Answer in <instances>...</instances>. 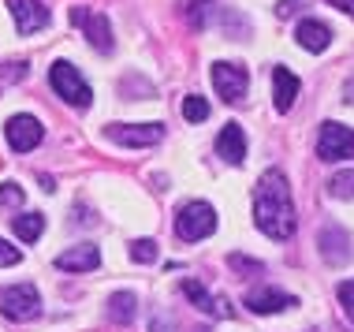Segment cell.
<instances>
[{
    "mask_svg": "<svg viewBox=\"0 0 354 332\" xmlns=\"http://www.w3.org/2000/svg\"><path fill=\"white\" fill-rule=\"evenodd\" d=\"M254 221L269 239H291L295 235V202H291V187L280 168H269L257 179L254 191Z\"/></svg>",
    "mask_w": 354,
    "mask_h": 332,
    "instance_id": "1",
    "label": "cell"
},
{
    "mask_svg": "<svg viewBox=\"0 0 354 332\" xmlns=\"http://www.w3.org/2000/svg\"><path fill=\"white\" fill-rule=\"evenodd\" d=\"M216 232V210L209 202H187L176 216V235L183 243H198Z\"/></svg>",
    "mask_w": 354,
    "mask_h": 332,
    "instance_id": "2",
    "label": "cell"
},
{
    "mask_svg": "<svg viewBox=\"0 0 354 332\" xmlns=\"http://www.w3.org/2000/svg\"><path fill=\"white\" fill-rule=\"evenodd\" d=\"M0 314L8 321H34L41 314V295H37L34 284H12V288H0Z\"/></svg>",
    "mask_w": 354,
    "mask_h": 332,
    "instance_id": "3",
    "label": "cell"
},
{
    "mask_svg": "<svg viewBox=\"0 0 354 332\" xmlns=\"http://www.w3.org/2000/svg\"><path fill=\"white\" fill-rule=\"evenodd\" d=\"M49 82H53V90L60 93L68 105H75V109H86L90 105V86L82 82V75L75 71V64H68V60H56L53 68H49Z\"/></svg>",
    "mask_w": 354,
    "mask_h": 332,
    "instance_id": "4",
    "label": "cell"
},
{
    "mask_svg": "<svg viewBox=\"0 0 354 332\" xmlns=\"http://www.w3.org/2000/svg\"><path fill=\"white\" fill-rule=\"evenodd\" d=\"M71 23L86 34V42H90L97 53H112V23H109V15L79 4V8H71Z\"/></svg>",
    "mask_w": 354,
    "mask_h": 332,
    "instance_id": "5",
    "label": "cell"
},
{
    "mask_svg": "<svg viewBox=\"0 0 354 332\" xmlns=\"http://www.w3.org/2000/svg\"><path fill=\"white\" fill-rule=\"evenodd\" d=\"M317 157L321 160H347V157H354V131L343 127V123H336V120L321 123Z\"/></svg>",
    "mask_w": 354,
    "mask_h": 332,
    "instance_id": "6",
    "label": "cell"
},
{
    "mask_svg": "<svg viewBox=\"0 0 354 332\" xmlns=\"http://www.w3.org/2000/svg\"><path fill=\"white\" fill-rule=\"evenodd\" d=\"M4 138H8V146H12L15 154H30V149L41 146L45 127H41V120H37V116L19 112V116H12V120L4 123Z\"/></svg>",
    "mask_w": 354,
    "mask_h": 332,
    "instance_id": "7",
    "label": "cell"
},
{
    "mask_svg": "<svg viewBox=\"0 0 354 332\" xmlns=\"http://www.w3.org/2000/svg\"><path fill=\"white\" fill-rule=\"evenodd\" d=\"M109 138L120 142V146L142 149V146H157L165 138V123H112Z\"/></svg>",
    "mask_w": 354,
    "mask_h": 332,
    "instance_id": "8",
    "label": "cell"
},
{
    "mask_svg": "<svg viewBox=\"0 0 354 332\" xmlns=\"http://www.w3.org/2000/svg\"><path fill=\"white\" fill-rule=\"evenodd\" d=\"M213 86L216 93L232 105V101H243L246 98V86H250V79H246V68H239V64H227V60H216L213 64Z\"/></svg>",
    "mask_w": 354,
    "mask_h": 332,
    "instance_id": "9",
    "label": "cell"
},
{
    "mask_svg": "<svg viewBox=\"0 0 354 332\" xmlns=\"http://www.w3.org/2000/svg\"><path fill=\"white\" fill-rule=\"evenodd\" d=\"M8 12H12L19 34H37L49 26V8L41 0H8Z\"/></svg>",
    "mask_w": 354,
    "mask_h": 332,
    "instance_id": "10",
    "label": "cell"
},
{
    "mask_svg": "<svg viewBox=\"0 0 354 332\" xmlns=\"http://www.w3.org/2000/svg\"><path fill=\"white\" fill-rule=\"evenodd\" d=\"M246 310H254V314H280V310L295 306V295H287L280 288H254L246 291Z\"/></svg>",
    "mask_w": 354,
    "mask_h": 332,
    "instance_id": "11",
    "label": "cell"
},
{
    "mask_svg": "<svg viewBox=\"0 0 354 332\" xmlns=\"http://www.w3.org/2000/svg\"><path fill=\"white\" fill-rule=\"evenodd\" d=\"M101 265V250L93 243H82V246H71V250H64L60 258H56V269L64 273H90Z\"/></svg>",
    "mask_w": 354,
    "mask_h": 332,
    "instance_id": "12",
    "label": "cell"
},
{
    "mask_svg": "<svg viewBox=\"0 0 354 332\" xmlns=\"http://www.w3.org/2000/svg\"><path fill=\"white\" fill-rule=\"evenodd\" d=\"M216 154L227 160V165H243L246 160V135L239 123H224V131L216 135Z\"/></svg>",
    "mask_w": 354,
    "mask_h": 332,
    "instance_id": "13",
    "label": "cell"
},
{
    "mask_svg": "<svg viewBox=\"0 0 354 332\" xmlns=\"http://www.w3.org/2000/svg\"><path fill=\"white\" fill-rule=\"evenodd\" d=\"M295 37H299V45L306 53H324L332 42V30L321 23V19H302L299 30H295Z\"/></svg>",
    "mask_w": 354,
    "mask_h": 332,
    "instance_id": "14",
    "label": "cell"
},
{
    "mask_svg": "<svg viewBox=\"0 0 354 332\" xmlns=\"http://www.w3.org/2000/svg\"><path fill=\"white\" fill-rule=\"evenodd\" d=\"M317 246H321V254L332 265H339V261L351 258V235L343 232V228H324V232L317 235Z\"/></svg>",
    "mask_w": 354,
    "mask_h": 332,
    "instance_id": "15",
    "label": "cell"
},
{
    "mask_svg": "<svg viewBox=\"0 0 354 332\" xmlns=\"http://www.w3.org/2000/svg\"><path fill=\"white\" fill-rule=\"evenodd\" d=\"M295 98H299V79H295L287 68H272V101H276V112H291Z\"/></svg>",
    "mask_w": 354,
    "mask_h": 332,
    "instance_id": "16",
    "label": "cell"
},
{
    "mask_svg": "<svg viewBox=\"0 0 354 332\" xmlns=\"http://www.w3.org/2000/svg\"><path fill=\"white\" fill-rule=\"evenodd\" d=\"M183 295L194 302L198 310H205V314H213V317H227L232 310H227V302L224 299H213L209 295V288H202L198 280H183Z\"/></svg>",
    "mask_w": 354,
    "mask_h": 332,
    "instance_id": "17",
    "label": "cell"
},
{
    "mask_svg": "<svg viewBox=\"0 0 354 332\" xmlns=\"http://www.w3.org/2000/svg\"><path fill=\"white\" fill-rule=\"evenodd\" d=\"M109 317L116 321V325H131V321L138 317V299L131 295V291H116V295L109 299Z\"/></svg>",
    "mask_w": 354,
    "mask_h": 332,
    "instance_id": "18",
    "label": "cell"
},
{
    "mask_svg": "<svg viewBox=\"0 0 354 332\" xmlns=\"http://www.w3.org/2000/svg\"><path fill=\"white\" fill-rule=\"evenodd\" d=\"M12 228H15V235L23 243H37V239H41V232H45V216L41 213H19Z\"/></svg>",
    "mask_w": 354,
    "mask_h": 332,
    "instance_id": "19",
    "label": "cell"
},
{
    "mask_svg": "<svg viewBox=\"0 0 354 332\" xmlns=\"http://www.w3.org/2000/svg\"><path fill=\"white\" fill-rule=\"evenodd\" d=\"M328 194L332 198H354V168H347V172L328 179Z\"/></svg>",
    "mask_w": 354,
    "mask_h": 332,
    "instance_id": "20",
    "label": "cell"
},
{
    "mask_svg": "<svg viewBox=\"0 0 354 332\" xmlns=\"http://www.w3.org/2000/svg\"><path fill=\"white\" fill-rule=\"evenodd\" d=\"M183 116H187L190 123H202V120L209 116V101L198 98V93H190V98L183 101Z\"/></svg>",
    "mask_w": 354,
    "mask_h": 332,
    "instance_id": "21",
    "label": "cell"
},
{
    "mask_svg": "<svg viewBox=\"0 0 354 332\" xmlns=\"http://www.w3.org/2000/svg\"><path fill=\"white\" fill-rule=\"evenodd\" d=\"M131 258H135L138 265H153L157 261V243L153 239H135L131 243Z\"/></svg>",
    "mask_w": 354,
    "mask_h": 332,
    "instance_id": "22",
    "label": "cell"
},
{
    "mask_svg": "<svg viewBox=\"0 0 354 332\" xmlns=\"http://www.w3.org/2000/svg\"><path fill=\"white\" fill-rule=\"evenodd\" d=\"M336 295H339V306H343V314H347L354 321V280H343L339 288H336Z\"/></svg>",
    "mask_w": 354,
    "mask_h": 332,
    "instance_id": "23",
    "label": "cell"
},
{
    "mask_svg": "<svg viewBox=\"0 0 354 332\" xmlns=\"http://www.w3.org/2000/svg\"><path fill=\"white\" fill-rule=\"evenodd\" d=\"M209 4H213V0H190V4H187V15H190V26H205V8Z\"/></svg>",
    "mask_w": 354,
    "mask_h": 332,
    "instance_id": "24",
    "label": "cell"
},
{
    "mask_svg": "<svg viewBox=\"0 0 354 332\" xmlns=\"http://www.w3.org/2000/svg\"><path fill=\"white\" fill-rule=\"evenodd\" d=\"M19 258H23L19 246H12L8 239H0V269H12V265H19Z\"/></svg>",
    "mask_w": 354,
    "mask_h": 332,
    "instance_id": "25",
    "label": "cell"
},
{
    "mask_svg": "<svg viewBox=\"0 0 354 332\" xmlns=\"http://www.w3.org/2000/svg\"><path fill=\"white\" fill-rule=\"evenodd\" d=\"M0 205H23V187H19V183H4V187H0Z\"/></svg>",
    "mask_w": 354,
    "mask_h": 332,
    "instance_id": "26",
    "label": "cell"
},
{
    "mask_svg": "<svg viewBox=\"0 0 354 332\" xmlns=\"http://www.w3.org/2000/svg\"><path fill=\"white\" fill-rule=\"evenodd\" d=\"M232 269H235V273H254V277H257V273H265V265H261V261H250V258H239V254H232Z\"/></svg>",
    "mask_w": 354,
    "mask_h": 332,
    "instance_id": "27",
    "label": "cell"
},
{
    "mask_svg": "<svg viewBox=\"0 0 354 332\" xmlns=\"http://www.w3.org/2000/svg\"><path fill=\"white\" fill-rule=\"evenodd\" d=\"M0 79H8V82L26 79V64H0Z\"/></svg>",
    "mask_w": 354,
    "mask_h": 332,
    "instance_id": "28",
    "label": "cell"
},
{
    "mask_svg": "<svg viewBox=\"0 0 354 332\" xmlns=\"http://www.w3.org/2000/svg\"><path fill=\"white\" fill-rule=\"evenodd\" d=\"M332 8H339V12H347V15H354V0H328Z\"/></svg>",
    "mask_w": 354,
    "mask_h": 332,
    "instance_id": "29",
    "label": "cell"
},
{
    "mask_svg": "<svg viewBox=\"0 0 354 332\" xmlns=\"http://www.w3.org/2000/svg\"><path fill=\"white\" fill-rule=\"evenodd\" d=\"M295 8H299V0H280V8H276V12H280V15H291Z\"/></svg>",
    "mask_w": 354,
    "mask_h": 332,
    "instance_id": "30",
    "label": "cell"
}]
</instances>
